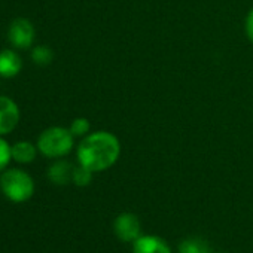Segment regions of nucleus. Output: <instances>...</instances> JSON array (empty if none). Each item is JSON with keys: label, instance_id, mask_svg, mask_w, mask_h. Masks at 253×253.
<instances>
[{"label": "nucleus", "instance_id": "1", "mask_svg": "<svg viewBox=\"0 0 253 253\" xmlns=\"http://www.w3.org/2000/svg\"><path fill=\"white\" fill-rule=\"evenodd\" d=\"M78 161L92 173L110 169L121 155V143L118 137L109 131L89 133L78 146Z\"/></svg>", "mask_w": 253, "mask_h": 253}, {"label": "nucleus", "instance_id": "2", "mask_svg": "<svg viewBox=\"0 0 253 253\" xmlns=\"http://www.w3.org/2000/svg\"><path fill=\"white\" fill-rule=\"evenodd\" d=\"M0 189L14 203H26L35 194L33 177L20 169H9L0 174Z\"/></svg>", "mask_w": 253, "mask_h": 253}, {"label": "nucleus", "instance_id": "3", "mask_svg": "<svg viewBox=\"0 0 253 253\" xmlns=\"http://www.w3.org/2000/svg\"><path fill=\"white\" fill-rule=\"evenodd\" d=\"M75 136L64 126H51L41 133L38 139V149L46 158H61L72 152Z\"/></svg>", "mask_w": 253, "mask_h": 253}, {"label": "nucleus", "instance_id": "4", "mask_svg": "<svg viewBox=\"0 0 253 253\" xmlns=\"http://www.w3.org/2000/svg\"><path fill=\"white\" fill-rule=\"evenodd\" d=\"M35 27L26 18H17L11 23L8 30V39L17 49H29L35 42Z\"/></svg>", "mask_w": 253, "mask_h": 253}, {"label": "nucleus", "instance_id": "5", "mask_svg": "<svg viewBox=\"0 0 253 253\" xmlns=\"http://www.w3.org/2000/svg\"><path fill=\"white\" fill-rule=\"evenodd\" d=\"M115 235L122 241H136L142 234V225L136 214L122 213L113 222Z\"/></svg>", "mask_w": 253, "mask_h": 253}, {"label": "nucleus", "instance_id": "6", "mask_svg": "<svg viewBox=\"0 0 253 253\" xmlns=\"http://www.w3.org/2000/svg\"><path fill=\"white\" fill-rule=\"evenodd\" d=\"M21 113L18 104L5 95H0V136L12 133L20 122Z\"/></svg>", "mask_w": 253, "mask_h": 253}, {"label": "nucleus", "instance_id": "7", "mask_svg": "<svg viewBox=\"0 0 253 253\" xmlns=\"http://www.w3.org/2000/svg\"><path fill=\"white\" fill-rule=\"evenodd\" d=\"M23 69V60L14 49L0 51V76L14 78Z\"/></svg>", "mask_w": 253, "mask_h": 253}, {"label": "nucleus", "instance_id": "8", "mask_svg": "<svg viewBox=\"0 0 253 253\" xmlns=\"http://www.w3.org/2000/svg\"><path fill=\"white\" fill-rule=\"evenodd\" d=\"M133 253H171L169 244L154 235H140L133 246Z\"/></svg>", "mask_w": 253, "mask_h": 253}, {"label": "nucleus", "instance_id": "9", "mask_svg": "<svg viewBox=\"0 0 253 253\" xmlns=\"http://www.w3.org/2000/svg\"><path fill=\"white\" fill-rule=\"evenodd\" d=\"M73 170H75V166H72L69 161H57L54 163L49 170H48V179L55 183V185H60V186H64L67 183L72 182V177H73Z\"/></svg>", "mask_w": 253, "mask_h": 253}, {"label": "nucleus", "instance_id": "10", "mask_svg": "<svg viewBox=\"0 0 253 253\" xmlns=\"http://www.w3.org/2000/svg\"><path fill=\"white\" fill-rule=\"evenodd\" d=\"M38 146H35L33 143L23 140V142H17L15 145L11 146V152H12V160L20 163V164H30L36 160L38 155Z\"/></svg>", "mask_w": 253, "mask_h": 253}, {"label": "nucleus", "instance_id": "11", "mask_svg": "<svg viewBox=\"0 0 253 253\" xmlns=\"http://www.w3.org/2000/svg\"><path fill=\"white\" fill-rule=\"evenodd\" d=\"M179 253H210V247L201 238H186L180 243Z\"/></svg>", "mask_w": 253, "mask_h": 253}, {"label": "nucleus", "instance_id": "12", "mask_svg": "<svg viewBox=\"0 0 253 253\" xmlns=\"http://www.w3.org/2000/svg\"><path fill=\"white\" fill-rule=\"evenodd\" d=\"M54 58V52L49 46L46 45H39V46H35L33 51H32V60L35 61V64L38 66H48L51 64Z\"/></svg>", "mask_w": 253, "mask_h": 253}, {"label": "nucleus", "instance_id": "13", "mask_svg": "<svg viewBox=\"0 0 253 253\" xmlns=\"http://www.w3.org/2000/svg\"><path fill=\"white\" fill-rule=\"evenodd\" d=\"M92 180V171L88 170L86 167L84 166H78L75 167L73 170V177H72V182L76 185V186H88Z\"/></svg>", "mask_w": 253, "mask_h": 253}, {"label": "nucleus", "instance_id": "14", "mask_svg": "<svg viewBox=\"0 0 253 253\" xmlns=\"http://www.w3.org/2000/svg\"><path fill=\"white\" fill-rule=\"evenodd\" d=\"M69 130H70V133L75 137H85V136L89 134L91 125H89V121L86 118H76L70 124V128Z\"/></svg>", "mask_w": 253, "mask_h": 253}, {"label": "nucleus", "instance_id": "15", "mask_svg": "<svg viewBox=\"0 0 253 253\" xmlns=\"http://www.w3.org/2000/svg\"><path fill=\"white\" fill-rule=\"evenodd\" d=\"M11 160H12L11 146H9V143L5 139H2V136H0V174H2L6 170V167L11 163Z\"/></svg>", "mask_w": 253, "mask_h": 253}, {"label": "nucleus", "instance_id": "16", "mask_svg": "<svg viewBox=\"0 0 253 253\" xmlns=\"http://www.w3.org/2000/svg\"><path fill=\"white\" fill-rule=\"evenodd\" d=\"M246 35H247L249 41L253 42V9L249 12L247 18H246Z\"/></svg>", "mask_w": 253, "mask_h": 253}]
</instances>
